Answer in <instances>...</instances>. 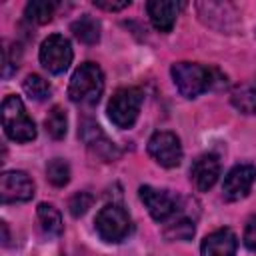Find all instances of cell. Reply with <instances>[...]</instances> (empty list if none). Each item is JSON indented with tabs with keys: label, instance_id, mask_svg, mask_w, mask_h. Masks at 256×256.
Segmentation results:
<instances>
[{
	"label": "cell",
	"instance_id": "6da1fadb",
	"mask_svg": "<svg viewBox=\"0 0 256 256\" xmlns=\"http://www.w3.org/2000/svg\"><path fill=\"white\" fill-rule=\"evenodd\" d=\"M104 92V74L98 64L84 62L80 64L68 84V96L74 104L80 106H94L98 104L100 96Z\"/></svg>",
	"mask_w": 256,
	"mask_h": 256
},
{
	"label": "cell",
	"instance_id": "7a4b0ae2",
	"mask_svg": "<svg viewBox=\"0 0 256 256\" xmlns=\"http://www.w3.org/2000/svg\"><path fill=\"white\" fill-rule=\"evenodd\" d=\"M2 128L14 142H32L36 138V124L28 116L24 102L10 94L2 102Z\"/></svg>",
	"mask_w": 256,
	"mask_h": 256
},
{
	"label": "cell",
	"instance_id": "3957f363",
	"mask_svg": "<svg viewBox=\"0 0 256 256\" xmlns=\"http://www.w3.org/2000/svg\"><path fill=\"white\" fill-rule=\"evenodd\" d=\"M144 96L140 88L128 86V88H120L112 94L110 102H108V118L114 126L118 128H132L134 122L138 120L140 108H142Z\"/></svg>",
	"mask_w": 256,
	"mask_h": 256
},
{
	"label": "cell",
	"instance_id": "277c9868",
	"mask_svg": "<svg viewBox=\"0 0 256 256\" xmlns=\"http://www.w3.org/2000/svg\"><path fill=\"white\" fill-rule=\"evenodd\" d=\"M172 80L186 98H196L212 86V72L196 62H178L172 66Z\"/></svg>",
	"mask_w": 256,
	"mask_h": 256
},
{
	"label": "cell",
	"instance_id": "5b68a950",
	"mask_svg": "<svg viewBox=\"0 0 256 256\" xmlns=\"http://www.w3.org/2000/svg\"><path fill=\"white\" fill-rule=\"evenodd\" d=\"M132 230V220L120 204H106L96 214V232L104 242L118 244L128 238Z\"/></svg>",
	"mask_w": 256,
	"mask_h": 256
},
{
	"label": "cell",
	"instance_id": "8992f818",
	"mask_svg": "<svg viewBox=\"0 0 256 256\" xmlns=\"http://www.w3.org/2000/svg\"><path fill=\"white\" fill-rule=\"evenodd\" d=\"M38 56H40V64L50 74H62L72 64L74 52H72V46H70L68 38H64L62 34H50L40 44V54Z\"/></svg>",
	"mask_w": 256,
	"mask_h": 256
},
{
	"label": "cell",
	"instance_id": "52a82bcc",
	"mask_svg": "<svg viewBox=\"0 0 256 256\" xmlns=\"http://www.w3.org/2000/svg\"><path fill=\"white\" fill-rule=\"evenodd\" d=\"M148 154L154 158L156 164H160L164 168H176L182 160L180 138L168 130L154 132L148 140Z\"/></svg>",
	"mask_w": 256,
	"mask_h": 256
},
{
	"label": "cell",
	"instance_id": "ba28073f",
	"mask_svg": "<svg viewBox=\"0 0 256 256\" xmlns=\"http://www.w3.org/2000/svg\"><path fill=\"white\" fill-rule=\"evenodd\" d=\"M78 136L82 138V142L86 144V148H88L92 154H96L98 158H102V160H106V162L118 158V154H120L118 148H116V144H114V142L102 132V128H100L94 120H90V118H86V120L80 122Z\"/></svg>",
	"mask_w": 256,
	"mask_h": 256
},
{
	"label": "cell",
	"instance_id": "9c48e42d",
	"mask_svg": "<svg viewBox=\"0 0 256 256\" xmlns=\"http://www.w3.org/2000/svg\"><path fill=\"white\" fill-rule=\"evenodd\" d=\"M34 196V182L22 170H8L0 176V198L4 204L26 202Z\"/></svg>",
	"mask_w": 256,
	"mask_h": 256
},
{
	"label": "cell",
	"instance_id": "30bf717a",
	"mask_svg": "<svg viewBox=\"0 0 256 256\" xmlns=\"http://www.w3.org/2000/svg\"><path fill=\"white\" fill-rule=\"evenodd\" d=\"M138 194H140V200L144 202L146 210L150 212V216L156 222H166L178 210L176 198L166 190H158V188H152V186H140Z\"/></svg>",
	"mask_w": 256,
	"mask_h": 256
},
{
	"label": "cell",
	"instance_id": "8fae6325",
	"mask_svg": "<svg viewBox=\"0 0 256 256\" xmlns=\"http://www.w3.org/2000/svg\"><path fill=\"white\" fill-rule=\"evenodd\" d=\"M254 178H256L254 166H250V164H238V166H234V168L226 174L224 184H222L224 198H226V200H232V202L244 198V196L250 192Z\"/></svg>",
	"mask_w": 256,
	"mask_h": 256
},
{
	"label": "cell",
	"instance_id": "7c38bea8",
	"mask_svg": "<svg viewBox=\"0 0 256 256\" xmlns=\"http://www.w3.org/2000/svg\"><path fill=\"white\" fill-rule=\"evenodd\" d=\"M218 176H220V160L212 152L198 156L190 168V178H192L196 190H200V192L210 190L216 184Z\"/></svg>",
	"mask_w": 256,
	"mask_h": 256
},
{
	"label": "cell",
	"instance_id": "4fadbf2b",
	"mask_svg": "<svg viewBox=\"0 0 256 256\" xmlns=\"http://www.w3.org/2000/svg\"><path fill=\"white\" fill-rule=\"evenodd\" d=\"M238 238L232 230L220 228L202 240L200 256H236Z\"/></svg>",
	"mask_w": 256,
	"mask_h": 256
},
{
	"label": "cell",
	"instance_id": "5bb4252c",
	"mask_svg": "<svg viewBox=\"0 0 256 256\" xmlns=\"http://www.w3.org/2000/svg\"><path fill=\"white\" fill-rule=\"evenodd\" d=\"M180 8H182V2H174V0H150L146 4L150 22L160 32H170L172 30Z\"/></svg>",
	"mask_w": 256,
	"mask_h": 256
},
{
	"label": "cell",
	"instance_id": "9a60e30c",
	"mask_svg": "<svg viewBox=\"0 0 256 256\" xmlns=\"http://www.w3.org/2000/svg\"><path fill=\"white\" fill-rule=\"evenodd\" d=\"M36 216H38V222H40V228L46 236H58L62 234V216L60 212L52 206V204H38V210H36Z\"/></svg>",
	"mask_w": 256,
	"mask_h": 256
},
{
	"label": "cell",
	"instance_id": "2e32d148",
	"mask_svg": "<svg viewBox=\"0 0 256 256\" xmlns=\"http://www.w3.org/2000/svg\"><path fill=\"white\" fill-rule=\"evenodd\" d=\"M72 34L84 44H96L100 40V22L88 14L72 22Z\"/></svg>",
	"mask_w": 256,
	"mask_h": 256
},
{
	"label": "cell",
	"instance_id": "e0dca14e",
	"mask_svg": "<svg viewBox=\"0 0 256 256\" xmlns=\"http://www.w3.org/2000/svg\"><path fill=\"white\" fill-rule=\"evenodd\" d=\"M230 100H232V106L238 112H242V114H254L256 112V86H252V84L238 86L232 92Z\"/></svg>",
	"mask_w": 256,
	"mask_h": 256
},
{
	"label": "cell",
	"instance_id": "ac0fdd59",
	"mask_svg": "<svg viewBox=\"0 0 256 256\" xmlns=\"http://www.w3.org/2000/svg\"><path fill=\"white\" fill-rule=\"evenodd\" d=\"M54 10H56V4L54 2H48V0H32V2L26 4L24 16L30 22H34V24H46V22L52 20Z\"/></svg>",
	"mask_w": 256,
	"mask_h": 256
},
{
	"label": "cell",
	"instance_id": "d6986e66",
	"mask_svg": "<svg viewBox=\"0 0 256 256\" xmlns=\"http://www.w3.org/2000/svg\"><path fill=\"white\" fill-rule=\"evenodd\" d=\"M44 128H46V132H48L54 140H60V138L66 136L68 120H66V114H64V110H62L60 106H54V108L48 112V116H46V120H44Z\"/></svg>",
	"mask_w": 256,
	"mask_h": 256
},
{
	"label": "cell",
	"instance_id": "ffe728a7",
	"mask_svg": "<svg viewBox=\"0 0 256 256\" xmlns=\"http://www.w3.org/2000/svg\"><path fill=\"white\" fill-rule=\"evenodd\" d=\"M22 88H24V92H26L32 100H38V102L46 100V98L50 96V92H52L50 84H48L42 76H38V74H30V76H26L24 82H22Z\"/></svg>",
	"mask_w": 256,
	"mask_h": 256
},
{
	"label": "cell",
	"instance_id": "44dd1931",
	"mask_svg": "<svg viewBox=\"0 0 256 256\" xmlns=\"http://www.w3.org/2000/svg\"><path fill=\"white\" fill-rule=\"evenodd\" d=\"M46 178L50 180V184L54 186H66L70 182V166L66 160L62 158H52L46 164Z\"/></svg>",
	"mask_w": 256,
	"mask_h": 256
},
{
	"label": "cell",
	"instance_id": "7402d4cb",
	"mask_svg": "<svg viewBox=\"0 0 256 256\" xmlns=\"http://www.w3.org/2000/svg\"><path fill=\"white\" fill-rule=\"evenodd\" d=\"M164 236L168 240H190L194 236V222L188 218H176L172 224L166 226Z\"/></svg>",
	"mask_w": 256,
	"mask_h": 256
},
{
	"label": "cell",
	"instance_id": "603a6c76",
	"mask_svg": "<svg viewBox=\"0 0 256 256\" xmlns=\"http://www.w3.org/2000/svg\"><path fill=\"white\" fill-rule=\"evenodd\" d=\"M92 200H94V198H92V194H88V192H78V194H74V196L70 198V204H68L70 214H72L74 218L86 214V210L92 206Z\"/></svg>",
	"mask_w": 256,
	"mask_h": 256
},
{
	"label": "cell",
	"instance_id": "cb8c5ba5",
	"mask_svg": "<svg viewBox=\"0 0 256 256\" xmlns=\"http://www.w3.org/2000/svg\"><path fill=\"white\" fill-rule=\"evenodd\" d=\"M244 246L248 250H256V216H252L248 222H246V228H244Z\"/></svg>",
	"mask_w": 256,
	"mask_h": 256
},
{
	"label": "cell",
	"instance_id": "d4e9b609",
	"mask_svg": "<svg viewBox=\"0 0 256 256\" xmlns=\"http://www.w3.org/2000/svg\"><path fill=\"white\" fill-rule=\"evenodd\" d=\"M94 6L96 8H102V10H110V12H118V10H124L130 6V0H122V2H110V0H94Z\"/></svg>",
	"mask_w": 256,
	"mask_h": 256
},
{
	"label": "cell",
	"instance_id": "484cf974",
	"mask_svg": "<svg viewBox=\"0 0 256 256\" xmlns=\"http://www.w3.org/2000/svg\"><path fill=\"white\" fill-rule=\"evenodd\" d=\"M0 226H2V242H4V246H6L8 240H10V236H8V224H6V222H0Z\"/></svg>",
	"mask_w": 256,
	"mask_h": 256
}]
</instances>
